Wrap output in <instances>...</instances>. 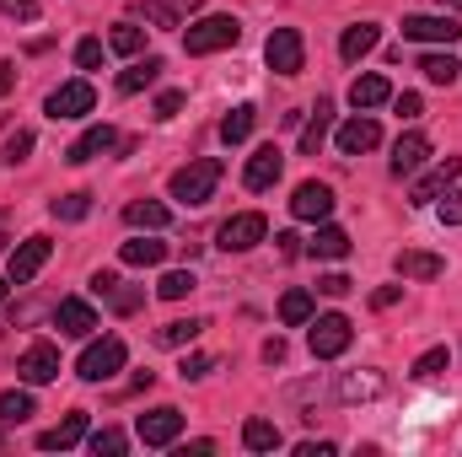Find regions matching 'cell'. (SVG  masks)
Listing matches in <instances>:
<instances>
[{
  "label": "cell",
  "instance_id": "obj_14",
  "mask_svg": "<svg viewBox=\"0 0 462 457\" xmlns=\"http://www.w3.org/2000/svg\"><path fill=\"white\" fill-rule=\"evenodd\" d=\"M54 329H60L65 340H87V334L97 329V312H92L87 302H76V296H65V302L54 307Z\"/></svg>",
  "mask_w": 462,
  "mask_h": 457
},
{
  "label": "cell",
  "instance_id": "obj_28",
  "mask_svg": "<svg viewBox=\"0 0 462 457\" xmlns=\"http://www.w3.org/2000/svg\"><path fill=\"white\" fill-rule=\"evenodd\" d=\"M307 253H312V258H345V253H349V231L318 227V237L307 242Z\"/></svg>",
  "mask_w": 462,
  "mask_h": 457
},
{
  "label": "cell",
  "instance_id": "obj_51",
  "mask_svg": "<svg viewBox=\"0 0 462 457\" xmlns=\"http://www.w3.org/2000/svg\"><path fill=\"white\" fill-rule=\"evenodd\" d=\"M398 296H403V285H382V291L371 296V307H382V312H387V307H398Z\"/></svg>",
  "mask_w": 462,
  "mask_h": 457
},
{
  "label": "cell",
  "instance_id": "obj_10",
  "mask_svg": "<svg viewBox=\"0 0 462 457\" xmlns=\"http://www.w3.org/2000/svg\"><path fill=\"white\" fill-rule=\"evenodd\" d=\"M49 253H54V242L49 237H27L16 253H11V264H5V275H11V285H27L43 264H49Z\"/></svg>",
  "mask_w": 462,
  "mask_h": 457
},
{
  "label": "cell",
  "instance_id": "obj_39",
  "mask_svg": "<svg viewBox=\"0 0 462 457\" xmlns=\"http://www.w3.org/2000/svg\"><path fill=\"white\" fill-rule=\"evenodd\" d=\"M382 393V377H345L339 398H376Z\"/></svg>",
  "mask_w": 462,
  "mask_h": 457
},
{
  "label": "cell",
  "instance_id": "obj_23",
  "mask_svg": "<svg viewBox=\"0 0 462 457\" xmlns=\"http://www.w3.org/2000/svg\"><path fill=\"white\" fill-rule=\"evenodd\" d=\"M156 76H162V60H156V54H145V60H134V65L118 76V92H124V98H134V92H145Z\"/></svg>",
  "mask_w": 462,
  "mask_h": 457
},
{
  "label": "cell",
  "instance_id": "obj_25",
  "mask_svg": "<svg viewBox=\"0 0 462 457\" xmlns=\"http://www.w3.org/2000/svg\"><path fill=\"white\" fill-rule=\"evenodd\" d=\"M118 258H124L129 269H156V264L167 258V242H145V237H134V242L118 247Z\"/></svg>",
  "mask_w": 462,
  "mask_h": 457
},
{
  "label": "cell",
  "instance_id": "obj_43",
  "mask_svg": "<svg viewBox=\"0 0 462 457\" xmlns=\"http://www.w3.org/2000/svg\"><path fill=\"white\" fill-rule=\"evenodd\" d=\"M76 65H81V70H97V65H103V38H81V43H76Z\"/></svg>",
  "mask_w": 462,
  "mask_h": 457
},
{
  "label": "cell",
  "instance_id": "obj_4",
  "mask_svg": "<svg viewBox=\"0 0 462 457\" xmlns=\"http://www.w3.org/2000/svg\"><path fill=\"white\" fill-rule=\"evenodd\" d=\"M349 340H355V323H349L345 312H323V318L312 323V334H307V344H312V355H318V360L345 355Z\"/></svg>",
  "mask_w": 462,
  "mask_h": 457
},
{
  "label": "cell",
  "instance_id": "obj_17",
  "mask_svg": "<svg viewBox=\"0 0 462 457\" xmlns=\"http://www.w3.org/2000/svg\"><path fill=\"white\" fill-rule=\"evenodd\" d=\"M425 156H430V140H425L420 129L398 135V145H393V178H409V173H420V167H425Z\"/></svg>",
  "mask_w": 462,
  "mask_h": 457
},
{
  "label": "cell",
  "instance_id": "obj_8",
  "mask_svg": "<svg viewBox=\"0 0 462 457\" xmlns=\"http://www.w3.org/2000/svg\"><path fill=\"white\" fill-rule=\"evenodd\" d=\"M97 108L92 81H65L60 92H49V118H87Z\"/></svg>",
  "mask_w": 462,
  "mask_h": 457
},
{
  "label": "cell",
  "instance_id": "obj_47",
  "mask_svg": "<svg viewBox=\"0 0 462 457\" xmlns=\"http://www.w3.org/2000/svg\"><path fill=\"white\" fill-rule=\"evenodd\" d=\"M349 285H355L349 275H323V280H318V291H323V296H349Z\"/></svg>",
  "mask_w": 462,
  "mask_h": 457
},
{
  "label": "cell",
  "instance_id": "obj_50",
  "mask_svg": "<svg viewBox=\"0 0 462 457\" xmlns=\"http://www.w3.org/2000/svg\"><path fill=\"white\" fill-rule=\"evenodd\" d=\"M274 247H280V258H296V253H301V237H296V231H280Z\"/></svg>",
  "mask_w": 462,
  "mask_h": 457
},
{
  "label": "cell",
  "instance_id": "obj_5",
  "mask_svg": "<svg viewBox=\"0 0 462 457\" xmlns=\"http://www.w3.org/2000/svg\"><path fill=\"white\" fill-rule=\"evenodd\" d=\"M124 340H97V344H87V355H81V382H108V377H118L124 371Z\"/></svg>",
  "mask_w": 462,
  "mask_h": 457
},
{
  "label": "cell",
  "instance_id": "obj_33",
  "mask_svg": "<svg viewBox=\"0 0 462 457\" xmlns=\"http://www.w3.org/2000/svg\"><path fill=\"white\" fill-rule=\"evenodd\" d=\"M194 5H205V0H145V16H151L156 27H178V16L194 11Z\"/></svg>",
  "mask_w": 462,
  "mask_h": 457
},
{
  "label": "cell",
  "instance_id": "obj_57",
  "mask_svg": "<svg viewBox=\"0 0 462 457\" xmlns=\"http://www.w3.org/2000/svg\"><path fill=\"white\" fill-rule=\"evenodd\" d=\"M441 5H457V11H462V0H441Z\"/></svg>",
  "mask_w": 462,
  "mask_h": 457
},
{
  "label": "cell",
  "instance_id": "obj_41",
  "mask_svg": "<svg viewBox=\"0 0 462 457\" xmlns=\"http://www.w3.org/2000/svg\"><path fill=\"white\" fill-rule=\"evenodd\" d=\"M441 371H447V350H425V355L414 360V377H420V382H430V377H441Z\"/></svg>",
  "mask_w": 462,
  "mask_h": 457
},
{
  "label": "cell",
  "instance_id": "obj_38",
  "mask_svg": "<svg viewBox=\"0 0 462 457\" xmlns=\"http://www.w3.org/2000/svg\"><path fill=\"white\" fill-rule=\"evenodd\" d=\"M27 151H32V129H11L5 145H0V162L16 167V162H27Z\"/></svg>",
  "mask_w": 462,
  "mask_h": 457
},
{
  "label": "cell",
  "instance_id": "obj_1",
  "mask_svg": "<svg viewBox=\"0 0 462 457\" xmlns=\"http://www.w3.org/2000/svg\"><path fill=\"white\" fill-rule=\"evenodd\" d=\"M216 183H221V162L216 156H199L189 167L172 173V200L178 205H210L216 200Z\"/></svg>",
  "mask_w": 462,
  "mask_h": 457
},
{
  "label": "cell",
  "instance_id": "obj_18",
  "mask_svg": "<svg viewBox=\"0 0 462 457\" xmlns=\"http://www.w3.org/2000/svg\"><path fill=\"white\" fill-rule=\"evenodd\" d=\"M81 436H87V415L76 409V415H65L54 431H43V436H38V447H43V452H70Z\"/></svg>",
  "mask_w": 462,
  "mask_h": 457
},
{
  "label": "cell",
  "instance_id": "obj_11",
  "mask_svg": "<svg viewBox=\"0 0 462 457\" xmlns=\"http://www.w3.org/2000/svg\"><path fill=\"white\" fill-rule=\"evenodd\" d=\"M291 216L296 221H328L334 216V189L328 183H301L291 194Z\"/></svg>",
  "mask_w": 462,
  "mask_h": 457
},
{
  "label": "cell",
  "instance_id": "obj_36",
  "mask_svg": "<svg viewBox=\"0 0 462 457\" xmlns=\"http://www.w3.org/2000/svg\"><path fill=\"white\" fill-rule=\"evenodd\" d=\"M108 49H114V54H140V49H145V33H140L134 22H118L114 33H108Z\"/></svg>",
  "mask_w": 462,
  "mask_h": 457
},
{
  "label": "cell",
  "instance_id": "obj_42",
  "mask_svg": "<svg viewBox=\"0 0 462 457\" xmlns=\"http://www.w3.org/2000/svg\"><path fill=\"white\" fill-rule=\"evenodd\" d=\"M87 447H92L97 457H118L124 447H129V442H124V431H97V436H92Z\"/></svg>",
  "mask_w": 462,
  "mask_h": 457
},
{
  "label": "cell",
  "instance_id": "obj_30",
  "mask_svg": "<svg viewBox=\"0 0 462 457\" xmlns=\"http://www.w3.org/2000/svg\"><path fill=\"white\" fill-rule=\"evenodd\" d=\"M199 329H205L199 318H172V323H162V329H156V344H167V350L194 344V340H199Z\"/></svg>",
  "mask_w": 462,
  "mask_h": 457
},
{
  "label": "cell",
  "instance_id": "obj_6",
  "mask_svg": "<svg viewBox=\"0 0 462 457\" xmlns=\"http://www.w3.org/2000/svg\"><path fill=\"white\" fill-rule=\"evenodd\" d=\"M280 173H285L280 145H258V151L247 156V167H242V183H247L253 194H263V189H274V183H280Z\"/></svg>",
  "mask_w": 462,
  "mask_h": 457
},
{
  "label": "cell",
  "instance_id": "obj_48",
  "mask_svg": "<svg viewBox=\"0 0 462 457\" xmlns=\"http://www.w3.org/2000/svg\"><path fill=\"white\" fill-rule=\"evenodd\" d=\"M0 11H11V16H22V22H32V16H38V0H0Z\"/></svg>",
  "mask_w": 462,
  "mask_h": 457
},
{
  "label": "cell",
  "instance_id": "obj_20",
  "mask_svg": "<svg viewBox=\"0 0 462 457\" xmlns=\"http://www.w3.org/2000/svg\"><path fill=\"white\" fill-rule=\"evenodd\" d=\"M328 124H334V103H328V98H318V108H312L307 129H301V156H318V151H323V140H328Z\"/></svg>",
  "mask_w": 462,
  "mask_h": 457
},
{
  "label": "cell",
  "instance_id": "obj_54",
  "mask_svg": "<svg viewBox=\"0 0 462 457\" xmlns=\"http://www.w3.org/2000/svg\"><path fill=\"white\" fill-rule=\"evenodd\" d=\"M114 285H118V275H108V269H97V275H92V291H97V296H108Z\"/></svg>",
  "mask_w": 462,
  "mask_h": 457
},
{
  "label": "cell",
  "instance_id": "obj_7",
  "mask_svg": "<svg viewBox=\"0 0 462 457\" xmlns=\"http://www.w3.org/2000/svg\"><path fill=\"white\" fill-rule=\"evenodd\" d=\"M134 436H140L145 447H172V442L183 436V415H178V409H151V415L134 420Z\"/></svg>",
  "mask_w": 462,
  "mask_h": 457
},
{
  "label": "cell",
  "instance_id": "obj_24",
  "mask_svg": "<svg viewBox=\"0 0 462 457\" xmlns=\"http://www.w3.org/2000/svg\"><path fill=\"white\" fill-rule=\"evenodd\" d=\"M387 98H393L387 76H355V87H349V103H355V108H382Z\"/></svg>",
  "mask_w": 462,
  "mask_h": 457
},
{
  "label": "cell",
  "instance_id": "obj_45",
  "mask_svg": "<svg viewBox=\"0 0 462 457\" xmlns=\"http://www.w3.org/2000/svg\"><path fill=\"white\" fill-rule=\"evenodd\" d=\"M441 221H447V227H462V189L457 194L447 189V200H441Z\"/></svg>",
  "mask_w": 462,
  "mask_h": 457
},
{
  "label": "cell",
  "instance_id": "obj_16",
  "mask_svg": "<svg viewBox=\"0 0 462 457\" xmlns=\"http://www.w3.org/2000/svg\"><path fill=\"white\" fill-rule=\"evenodd\" d=\"M457 178H462V162H457V156H447L441 167H430V173L414 183V205H436V200H441V194H447Z\"/></svg>",
  "mask_w": 462,
  "mask_h": 457
},
{
  "label": "cell",
  "instance_id": "obj_27",
  "mask_svg": "<svg viewBox=\"0 0 462 457\" xmlns=\"http://www.w3.org/2000/svg\"><path fill=\"white\" fill-rule=\"evenodd\" d=\"M280 442H285V436H280L274 420H247V425H242V447H247V452H274Z\"/></svg>",
  "mask_w": 462,
  "mask_h": 457
},
{
  "label": "cell",
  "instance_id": "obj_29",
  "mask_svg": "<svg viewBox=\"0 0 462 457\" xmlns=\"http://www.w3.org/2000/svg\"><path fill=\"white\" fill-rule=\"evenodd\" d=\"M253 124H258V114H253L247 103H236V108L221 118V140H226V145H242V140L253 135Z\"/></svg>",
  "mask_w": 462,
  "mask_h": 457
},
{
  "label": "cell",
  "instance_id": "obj_53",
  "mask_svg": "<svg viewBox=\"0 0 462 457\" xmlns=\"http://www.w3.org/2000/svg\"><path fill=\"white\" fill-rule=\"evenodd\" d=\"M263 360H269V366H280V360H285V340H280V334H274V340H263Z\"/></svg>",
  "mask_w": 462,
  "mask_h": 457
},
{
  "label": "cell",
  "instance_id": "obj_40",
  "mask_svg": "<svg viewBox=\"0 0 462 457\" xmlns=\"http://www.w3.org/2000/svg\"><path fill=\"white\" fill-rule=\"evenodd\" d=\"M103 302H108L114 312H124V318H129V312H140V302H145V291H124V285H114V291H108Z\"/></svg>",
  "mask_w": 462,
  "mask_h": 457
},
{
  "label": "cell",
  "instance_id": "obj_34",
  "mask_svg": "<svg viewBox=\"0 0 462 457\" xmlns=\"http://www.w3.org/2000/svg\"><path fill=\"white\" fill-rule=\"evenodd\" d=\"M194 285H199V280H194V269H172V275H162V280H156V296H162V302H183Z\"/></svg>",
  "mask_w": 462,
  "mask_h": 457
},
{
  "label": "cell",
  "instance_id": "obj_2",
  "mask_svg": "<svg viewBox=\"0 0 462 457\" xmlns=\"http://www.w3.org/2000/svg\"><path fill=\"white\" fill-rule=\"evenodd\" d=\"M242 38V22L236 16H205V22H194L189 33H183V49L189 54H221Z\"/></svg>",
  "mask_w": 462,
  "mask_h": 457
},
{
  "label": "cell",
  "instance_id": "obj_19",
  "mask_svg": "<svg viewBox=\"0 0 462 457\" xmlns=\"http://www.w3.org/2000/svg\"><path fill=\"white\" fill-rule=\"evenodd\" d=\"M398 275H403V280H441V275H447V264H441L436 253L403 247V253H398Z\"/></svg>",
  "mask_w": 462,
  "mask_h": 457
},
{
  "label": "cell",
  "instance_id": "obj_32",
  "mask_svg": "<svg viewBox=\"0 0 462 457\" xmlns=\"http://www.w3.org/2000/svg\"><path fill=\"white\" fill-rule=\"evenodd\" d=\"M280 323H291V329L312 323V296H307V291H285V296H280Z\"/></svg>",
  "mask_w": 462,
  "mask_h": 457
},
{
  "label": "cell",
  "instance_id": "obj_49",
  "mask_svg": "<svg viewBox=\"0 0 462 457\" xmlns=\"http://www.w3.org/2000/svg\"><path fill=\"white\" fill-rule=\"evenodd\" d=\"M420 114H425L420 92H403V98H398V118H420Z\"/></svg>",
  "mask_w": 462,
  "mask_h": 457
},
{
  "label": "cell",
  "instance_id": "obj_13",
  "mask_svg": "<svg viewBox=\"0 0 462 457\" xmlns=\"http://www.w3.org/2000/svg\"><path fill=\"white\" fill-rule=\"evenodd\" d=\"M403 38H414V43H457L462 27L452 16H403Z\"/></svg>",
  "mask_w": 462,
  "mask_h": 457
},
{
  "label": "cell",
  "instance_id": "obj_56",
  "mask_svg": "<svg viewBox=\"0 0 462 457\" xmlns=\"http://www.w3.org/2000/svg\"><path fill=\"white\" fill-rule=\"evenodd\" d=\"M5 285H11V275H0V302H5Z\"/></svg>",
  "mask_w": 462,
  "mask_h": 457
},
{
  "label": "cell",
  "instance_id": "obj_9",
  "mask_svg": "<svg viewBox=\"0 0 462 457\" xmlns=\"http://www.w3.org/2000/svg\"><path fill=\"white\" fill-rule=\"evenodd\" d=\"M263 231H269V221H263L258 210H247V216H231L226 227L216 231V242H221L226 253H247V247H258V242H263Z\"/></svg>",
  "mask_w": 462,
  "mask_h": 457
},
{
  "label": "cell",
  "instance_id": "obj_26",
  "mask_svg": "<svg viewBox=\"0 0 462 457\" xmlns=\"http://www.w3.org/2000/svg\"><path fill=\"white\" fill-rule=\"evenodd\" d=\"M124 221H129V227H145V231H162L172 216H167V205H156V200H129V205H124Z\"/></svg>",
  "mask_w": 462,
  "mask_h": 457
},
{
  "label": "cell",
  "instance_id": "obj_21",
  "mask_svg": "<svg viewBox=\"0 0 462 457\" xmlns=\"http://www.w3.org/2000/svg\"><path fill=\"white\" fill-rule=\"evenodd\" d=\"M376 38H382L376 22H355V27H345V38H339V54L355 65V60H365V54L376 49Z\"/></svg>",
  "mask_w": 462,
  "mask_h": 457
},
{
  "label": "cell",
  "instance_id": "obj_31",
  "mask_svg": "<svg viewBox=\"0 0 462 457\" xmlns=\"http://www.w3.org/2000/svg\"><path fill=\"white\" fill-rule=\"evenodd\" d=\"M420 70H425V81H436V87H457V76H462V65L452 54H425Z\"/></svg>",
  "mask_w": 462,
  "mask_h": 457
},
{
  "label": "cell",
  "instance_id": "obj_12",
  "mask_svg": "<svg viewBox=\"0 0 462 457\" xmlns=\"http://www.w3.org/2000/svg\"><path fill=\"white\" fill-rule=\"evenodd\" d=\"M16 377H22V382H54V377H60V350H54V344H27V355H22V360H16Z\"/></svg>",
  "mask_w": 462,
  "mask_h": 457
},
{
  "label": "cell",
  "instance_id": "obj_3",
  "mask_svg": "<svg viewBox=\"0 0 462 457\" xmlns=\"http://www.w3.org/2000/svg\"><path fill=\"white\" fill-rule=\"evenodd\" d=\"M263 60H269V70H280V76H301V65H307L301 33H296V27H274L269 43H263Z\"/></svg>",
  "mask_w": 462,
  "mask_h": 457
},
{
  "label": "cell",
  "instance_id": "obj_52",
  "mask_svg": "<svg viewBox=\"0 0 462 457\" xmlns=\"http://www.w3.org/2000/svg\"><path fill=\"white\" fill-rule=\"evenodd\" d=\"M296 452H301V457H334L339 447H334V442H301Z\"/></svg>",
  "mask_w": 462,
  "mask_h": 457
},
{
  "label": "cell",
  "instance_id": "obj_22",
  "mask_svg": "<svg viewBox=\"0 0 462 457\" xmlns=\"http://www.w3.org/2000/svg\"><path fill=\"white\" fill-rule=\"evenodd\" d=\"M376 140H382L376 118H349L345 129H339V151H345V156H360V151H371Z\"/></svg>",
  "mask_w": 462,
  "mask_h": 457
},
{
  "label": "cell",
  "instance_id": "obj_37",
  "mask_svg": "<svg viewBox=\"0 0 462 457\" xmlns=\"http://www.w3.org/2000/svg\"><path fill=\"white\" fill-rule=\"evenodd\" d=\"M49 210H54L60 221H81V216L92 210V194H87V189H76V194H60V200H54Z\"/></svg>",
  "mask_w": 462,
  "mask_h": 457
},
{
  "label": "cell",
  "instance_id": "obj_15",
  "mask_svg": "<svg viewBox=\"0 0 462 457\" xmlns=\"http://www.w3.org/2000/svg\"><path fill=\"white\" fill-rule=\"evenodd\" d=\"M114 145H118V129H114V124H92L81 140H70L65 162H70V167H81V162H92V156H103V151H114Z\"/></svg>",
  "mask_w": 462,
  "mask_h": 457
},
{
  "label": "cell",
  "instance_id": "obj_55",
  "mask_svg": "<svg viewBox=\"0 0 462 457\" xmlns=\"http://www.w3.org/2000/svg\"><path fill=\"white\" fill-rule=\"evenodd\" d=\"M11 87H16V65H0V98H11Z\"/></svg>",
  "mask_w": 462,
  "mask_h": 457
},
{
  "label": "cell",
  "instance_id": "obj_35",
  "mask_svg": "<svg viewBox=\"0 0 462 457\" xmlns=\"http://www.w3.org/2000/svg\"><path fill=\"white\" fill-rule=\"evenodd\" d=\"M27 415H32V393H22V387L0 393V425H22Z\"/></svg>",
  "mask_w": 462,
  "mask_h": 457
},
{
  "label": "cell",
  "instance_id": "obj_44",
  "mask_svg": "<svg viewBox=\"0 0 462 457\" xmlns=\"http://www.w3.org/2000/svg\"><path fill=\"white\" fill-rule=\"evenodd\" d=\"M210 366H216L210 355H183V366H178V377H183V382H199V377H210Z\"/></svg>",
  "mask_w": 462,
  "mask_h": 457
},
{
  "label": "cell",
  "instance_id": "obj_46",
  "mask_svg": "<svg viewBox=\"0 0 462 457\" xmlns=\"http://www.w3.org/2000/svg\"><path fill=\"white\" fill-rule=\"evenodd\" d=\"M183 114V92H162L156 98V118H178Z\"/></svg>",
  "mask_w": 462,
  "mask_h": 457
}]
</instances>
